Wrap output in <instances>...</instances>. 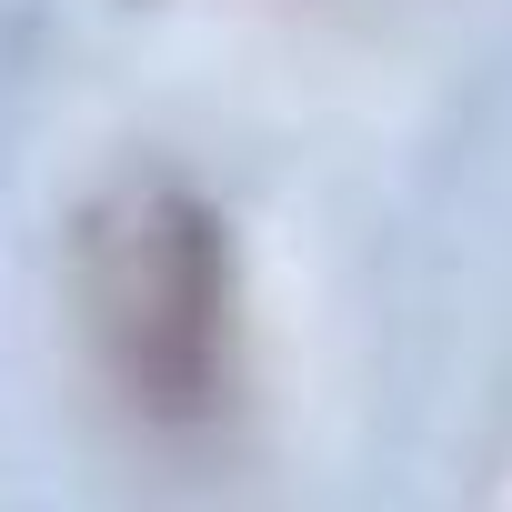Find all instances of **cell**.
Here are the masks:
<instances>
[{"label":"cell","instance_id":"6da1fadb","mask_svg":"<svg viewBox=\"0 0 512 512\" xmlns=\"http://www.w3.org/2000/svg\"><path fill=\"white\" fill-rule=\"evenodd\" d=\"M101 342L151 412L211 402L221 382V241L191 201H141L101 251Z\"/></svg>","mask_w":512,"mask_h":512}]
</instances>
